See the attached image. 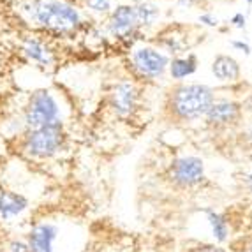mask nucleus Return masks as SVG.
<instances>
[{"label": "nucleus", "mask_w": 252, "mask_h": 252, "mask_svg": "<svg viewBox=\"0 0 252 252\" xmlns=\"http://www.w3.org/2000/svg\"><path fill=\"white\" fill-rule=\"evenodd\" d=\"M212 72L220 81H236L240 76V65L233 57L220 55L212 63Z\"/></svg>", "instance_id": "13"}, {"label": "nucleus", "mask_w": 252, "mask_h": 252, "mask_svg": "<svg viewBox=\"0 0 252 252\" xmlns=\"http://www.w3.org/2000/svg\"><path fill=\"white\" fill-rule=\"evenodd\" d=\"M192 252H224V251L219 247H203V249H196V251H192Z\"/></svg>", "instance_id": "22"}, {"label": "nucleus", "mask_w": 252, "mask_h": 252, "mask_svg": "<svg viewBox=\"0 0 252 252\" xmlns=\"http://www.w3.org/2000/svg\"><path fill=\"white\" fill-rule=\"evenodd\" d=\"M249 136H251V138H252V130H251V132H249Z\"/></svg>", "instance_id": "27"}, {"label": "nucleus", "mask_w": 252, "mask_h": 252, "mask_svg": "<svg viewBox=\"0 0 252 252\" xmlns=\"http://www.w3.org/2000/svg\"><path fill=\"white\" fill-rule=\"evenodd\" d=\"M87 11H92L97 14L111 13V0H81Z\"/></svg>", "instance_id": "17"}, {"label": "nucleus", "mask_w": 252, "mask_h": 252, "mask_svg": "<svg viewBox=\"0 0 252 252\" xmlns=\"http://www.w3.org/2000/svg\"><path fill=\"white\" fill-rule=\"evenodd\" d=\"M30 208V199L20 192L9 189H0V220H11L20 217Z\"/></svg>", "instance_id": "10"}, {"label": "nucleus", "mask_w": 252, "mask_h": 252, "mask_svg": "<svg viewBox=\"0 0 252 252\" xmlns=\"http://www.w3.org/2000/svg\"><path fill=\"white\" fill-rule=\"evenodd\" d=\"M136 21H138V29H148L159 20V7L152 2H139L134 5Z\"/></svg>", "instance_id": "15"}, {"label": "nucleus", "mask_w": 252, "mask_h": 252, "mask_svg": "<svg viewBox=\"0 0 252 252\" xmlns=\"http://www.w3.org/2000/svg\"><path fill=\"white\" fill-rule=\"evenodd\" d=\"M231 46L236 48V50H240V51H244L245 55H251V46H249L247 42H244V41H233Z\"/></svg>", "instance_id": "21"}, {"label": "nucleus", "mask_w": 252, "mask_h": 252, "mask_svg": "<svg viewBox=\"0 0 252 252\" xmlns=\"http://www.w3.org/2000/svg\"><path fill=\"white\" fill-rule=\"evenodd\" d=\"M0 65H2V53H0Z\"/></svg>", "instance_id": "26"}, {"label": "nucleus", "mask_w": 252, "mask_h": 252, "mask_svg": "<svg viewBox=\"0 0 252 252\" xmlns=\"http://www.w3.org/2000/svg\"><path fill=\"white\" fill-rule=\"evenodd\" d=\"M247 4H249V5H252V0H247Z\"/></svg>", "instance_id": "25"}, {"label": "nucleus", "mask_w": 252, "mask_h": 252, "mask_svg": "<svg viewBox=\"0 0 252 252\" xmlns=\"http://www.w3.org/2000/svg\"><path fill=\"white\" fill-rule=\"evenodd\" d=\"M251 252H252V247H251Z\"/></svg>", "instance_id": "28"}, {"label": "nucleus", "mask_w": 252, "mask_h": 252, "mask_svg": "<svg viewBox=\"0 0 252 252\" xmlns=\"http://www.w3.org/2000/svg\"><path fill=\"white\" fill-rule=\"evenodd\" d=\"M7 252H30L27 240H11L7 244Z\"/></svg>", "instance_id": "18"}, {"label": "nucleus", "mask_w": 252, "mask_h": 252, "mask_svg": "<svg viewBox=\"0 0 252 252\" xmlns=\"http://www.w3.org/2000/svg\"><path fill=\"white\" fill-rule=\"evenodd\" d=\"M132 71L143 80H157L168 69L169 59L154 46H139L130 55Z\"/></svg>", "instance_id": "5"}, {"label": "nucleus", "mask_w": 252, "mask_h": 252, "mask_svg": "<svg viewBox=\"0 0 252 252\" xmlns=\"http://www.w3.org/2000/svg\"><path fill=\"white\" fill-rule=\"evenodd\" d=\"M20 53L27 62L34 63L35 67L50 69L57 65V51L44 37L37 34H27L20 39Z\"/></svg>", "instance_id": "6"}, {"label": "nucleus", "mask_w": 252, "mask_h": 252, "mask_svg": "<svg viewBox=\"0 0 252 252\" xmlns=\"http://www.w3.org/2000/svg\"><path fill=\"white\" fill-rule=\"evenodd\" d=\"M177 2L180 5H184V7H189V5H192L194 2H196V0H177Z\"/></svg>", "instance_id": "23"}, {"label": "nucleus", "mask_w": 252, "mask_h": 252, "mask_svg": "<svg viewBox=\"0 0 252 252\" xmlns=\"http://www.w3.org/2000/svg\"><path fill=\"white\" fill-rule=\"evenodd\" d=\"M203 160L198 157H182L173 164V178L182 185H192L203 178Z\"/></svg>", "instance_id": "11"}, {"label": "nucleus", "mask_w": 252, "mask_h": 252, "mask_svg": "<svg viewBox=\"0 0 252 252\" xmlns=\"http://www.w3.org/2000/svg\"><path fill=\"white\" fill-rule=\"evenodd\" d=\"M18 122L23 132L62 122V108L59 99L48 89L34 90L21 109Z\"/></svg>", "instance_id": "3"}, {"label": "nucleus", "mask_w": 252, "mask_h": 252, "mask_svg": "<svg viewBox=\"0 0 252 252\" xmlns=\"http://www.w3.org/2000/svg\"><path fill=\"white\" fill-rule=\"evenodd\" d=\"M249 184H251V187H252V177H249Z\"/></svg>", "instance_id": "24"}, {"label": "nucleus", "mask_w": 252, "mask_h": 252, "mask_svg": "<svg viewBox=\"0 0 252 252\" xmlns=\"http://www.w3.org/2000/svg\"><path fill=\"white\" fill-rule=\"evenodd\" d=\"M214 104V92L205 85H180L169 95V108L173 115L182 120H194L205 117Z\"/></svg>", "instance_id": "4"}, {"label": "nucleus", "mask_w": 252, "mask_h": 252, "mask_svg": "<svg viewBox=\"0 0 252 252\" xmlns=\"http://www.w3.org/2000/svg\"><path fill=\"white\" fill-rule=\"evenodd\" d=\"M59 226L48 220L34 224L25 236L30 252H57L55 242L59 238Z\"/></svg>", "instance_id": "9"}, {"label": "nucleus", "mask_w": 252, "mask_h": 252, "mask_svg": "<svg viewBox=\"0 0 252 252\" xmlns=\"http://www.w3.org/2000/svg\"><path fill=\"white\" fill-rule=\"evenodd\" d=\"M65 139H67L65 127L63 122H59L39 129L25 130L18 139V148L21 156L29 160L42 162L59 156L65 145Z\"/></svg>", "instance_id": "2"}, {"label": "nucleus", "mask_w": 252, "mask_h": 252, "mask_svg": "<svg viewBox=\"0 0 252 252\" xmlns=\"http://www.w3.org/2000/svg\"><path fill=\"white\" fill-rule=\"evenodd\" d=\"M206 122L210 126H229L235 124L240 117V106L231 101H217L206 111Z\"/></svg>", "instance_id": "12"}, {"label": "nucleus", "mask_w": 252, "mask_h": 252, "mask_svg": "<svg viewBox=\"0 0 252 252\" xmlns=\"http://www.w3.org/2000/svg\"><path fill=\"white\" fill-rule=\"evenodd\" d=\"M206 215H208V222H210V226H212L214 236L219 240V242H224V240L227 238V224H226V220H224V219L220 217L219 214H215V212H212V210L206 212Z\"/></svg>", "instance_id": "16"}, {"label": "nucleus", "mask_w": 252, "mask_h": 252, "mask_svg": "<svg viewBox=\"0 0 252 252\" xmlns=\"http://www.w3.org/2000/svg\"><path fill=\"white\" fill-rule=\"evenodd\" d=\"M11 7L23 25L51 35H72L85 29L83 14L72 0H14Z\"/></svg>", "instance_id": "1"}, {"label": "nucleus", "mask_w": 252, "mask_h": 252, "mask_svg": "<svg viewBox=\"0 0 252 252\" xmlns=\"http://www.w3.org/2000/svg\"><path fill=\"white\" fill-rule=\"evenodd\" d=\"M109 106L118 118H129L138 106V87L134 81L120 80L109 94Z\"/></svg>", "instance_id": "8"}, {"label": "nucleus", "mask_w": 252, "mask_h": 252, "mask_svg": "<svg viewBox=\"0 0 252 252\" xmlns=\"http://www.w3.org/2000/svg\"><path fill=\"white\" fill-rule=\"evenodd\" d=\"M106 30L117 41H130L139 32L134 5L122 4L111 9V13L108 16V23H106Z\"/></svg>", "instance_id": "7"}, {"label": "nucleus", "mask_w": 252, "mask_h": 252, "mask_svg": "<svg viewBox=\"0 0 252 252\" xmlns=\"http://www.w3.org/2000/svg\"><path fill=\"white\" fill-rule=\"evenodd\" d=\"M199 21H201L203 25H208V27H217L219 25V20L210 13H205L199 16Z\"/></svg>", "instance_id": "19"}, {"label": "nucleus", "mask_w": 252, "mask_h": 252, "mask_svg": "<svg viewBox=\"0 0 252 252\" xmlns=\"http://www.w3.org/2000/svg\"><path fill=\"white\" fill-rule=\"evenodd\" d=\"M245 21H247V18H245L244 13H236L235 16L231 18L233 27H236V29H245Z\"/></svg>", "instance_id": "20"}, {"label": "nucleus", "mask_w": 252, "mask_h": 252, "mask_svg": "<svg viewBox=\"0 0 252 252\" xmlns=\"http://www.w3.org/2000/svg\"><path fill=\"white\" fill-rule=\"evenodd\" d=\"M168 67H169V74H171L173 80H184V78H187V76L196 72V69H198V60L190 53V55H187V57H182V59H173Z\"/></svg>", "instance_id": "14"}]
</instances>
